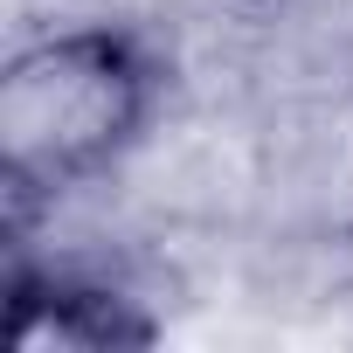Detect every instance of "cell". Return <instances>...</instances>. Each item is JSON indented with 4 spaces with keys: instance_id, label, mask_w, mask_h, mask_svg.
<instances>
[{
    "instance_id": "obj_2",
    "label": "cell",
    "mask_w": 353,
    "mask_h": 353,
    "mask_svg": "<svg viewBox=\"0 0 353 353\" xmlns=\"http://www.w3.org/2000/svg\"><path fill=\"white\" fill-rule=\"evenodd\" d=\"M159 325L139 312V298L63 277V270H14L8 284V346L42 353V346H145Z\"/></svg>"
},
{
    "instance_id": "obj_1",
    "label": "cell",
    "mask_w": 353,
    "mask_h": 353,
    "mask_svg": "<svg viewBox=\"0 0 353 353\" xmlns=\"http://www.w3.org/2000/svg\"><path fill=\"white\" fill-rule=\"evenodd\" d=\"M159 104V63L132 28L35 35L0 70V188L14 222L111 173Z\"/></svg>"
}]
</instances>
